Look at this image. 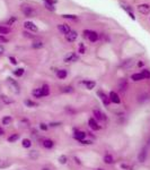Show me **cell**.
<instances>
[{
	"label": "cell",
	"mask_w": 150,
	"mask_h": 170,
	"mask_svg": "<svg viewBox=\"0 0 150 170\" xmlns=\"http://www.w3.org/2000/svg\"><path fill=\"white\" fill-rule=\"evenodd\" d=\"M22 11L26 17H34L36 15V10L33 7L28 6V5H23L22 6Z\"/></svg>",
	"instance_id": "1"
},
{
	"label": "cell",
	"mask_w": 150,
	"mask_h": 170,
	"mask_svg": "<svg viewBox=\"0 0 150 170\" xmlns=\"http://www.w3.org/2000/svg\"><path fill=\"white\" fill-rule=\"evenodd\" d=\"M7 83H8V85L11 87V90L15 92V93H19V85H18V83L15 81V80H13L11 77H8L7 78Z\"/></svg>",
	"instance_id": "2"
},
{
	"label": "cell",
	"mask_w": 150,
	"mask_h": 170,
	"mask_svg": "<svg viewBox=\"0 0 150 170\" xmlns=\"http://www.w3.org/2000/svg\"><path fill=\"white\" fill-rule=\"evenodd\" d=\"M84 34L91 42H96L98 40V34L96 32H94V31H84Z\"/></svg>",
	"instance_id": "3"
},
{
	"label": "cell",
	"mask_w": 150,
	"mask_h": 170,
	"mask_svg": "<svg viewBox=\"0 0 150 170\" xmlns=\"http://www.w3.org/2000/svg\"><path fill=\"white\" fill-rule=\"evenodd\" d=\"M138 11L143 14V15H148L150 13V5L148 3H142V5H139L138 6Z\"/></svg>",
	"instance_id": "4"
},
{
	"label": "cell",
	"mask_w": 150,
	"mask_h": 170,
	"mask_svg": "<svg viewBox=\"0 0 150 170\" xmlns=\"http://www.w3.org/2000/svg\"><path fill=\"white\" fill-rule=\"evenodd\" d=\"M77 37H78V33L76 31H72V29L68 34H65V40L68 42H75L77 40Z\"/></svg>",
	"instance_id": "5"
},
{
	"label": "cell",
	"mask_w": 150,
	"mask_h": 170,
	"mask_svg": "<svg viewBox=\"0 0 150 170\" xmlns=\"http://www.w3.org/2000/svg\"><path fill=\"white\" fill-rule=\"evenodd\" d=\"M78 59H79V57L77 56L75 52H70L68 56H65L64 62H76V61H78Z\"/></svg>",
	"instance_id": "6"
},
{
	"label": "cell",
	"mask_w": 150,
	"mask_h": 170,
	"mask_svg": "<svg viewBox=\"0 0 150 170\" xmlns=\"http://www.w3.org/2000/svg\"><path fill=\"white\" fill-rule=\"evenodd\" d=\"M97 94H98V96L102 99V101H103V103L105 104V106H108L110 104V102H111V100H110V98L104 93V92H102V91H98L97 92Z\"/></svg>",
	"instance_id": "7"
},
{
	"label": "cell",
	"mask_w": 150,
	"mask_h": 170,
	"mask_svg": "<svg viewBox=\"0 0 150 170\" xmlns=\"http://www.w3.org/2000/svg\"><path fill=\"white\" fill-rule=\"evenodd\" d=\"M121 7L126 10V13L130 15V17H131L132 19H135V16H134V14H133V10H132V8H131L129 5H126V3H121Z\"/></svg>",
	"instance_id": "8"
},
{
	"label": "cell",
	"mask_w": 150,
	"mask_h": 170,
	"mask_svg": "<svg viewBox=\"0 0 150 170\" xmlns=\"http://www.w3.org/2000/svg\"><path fill=\"white\" fill-rule=\"evenodd\" d=\"M110 100H111V102H113V103H115V104H119L121 102L118 93H115V92H111V93H110Z\"/></svg>",
	"instance_id": "9"
},
{
	"label": "cell",
	"mask_w": 150,
	"mask_h": 170,
	"mask_svg": "<svg viewBox=\"0 0 150 170\" xmlns=\"http://www.w3.org/2000/svg\"><path fill=\"white\" fill-rule=\"evenodd\" d=\"M88 124H89L90 128L94 129V131H99V129H100V126L97 124V121H96L95 118H90L89 121H88Z\"/></svg>",
	"instance_id": "10"
},
{
	"label": "cell",
	"mask_w": 150,
	"mask_h": 170,
	"mask_svg": "<svg viewBox=\"0 0 150 170\" xmlns=\"http://www.w3.org/2000/svg\"><path fill=\"white\" fill-rule=\"evenodd\" d=\"M24 26L27 28V29H30V31H32V32H37V26L33 23V22H25L24 23Z\"/></svg>",
	"instance_id": "11"
},
{
	"label": "cell",
	"mask_w": 150,
	"mask_h": 170,
	"mask_svg": "<svg viewBox=\"0 0 150 170\" xmlns=\"http://www.w3.org/2000/svg\"><path fill=\"white\" fill-rule=\"evenodd\" d=\"M58 28H59V31L62 32L63 34H68V33L71 31L70 26L67 25V24H60V25H58Z\"/></svg>",
	"instance_id": "12"
},
{
	"label": "cell",
	"mask_w": 150,
	"mask_h": 170,
	"mask_svg": "<svg viewBox=\"0 0 150 170\" xmlns=\"http://www.w3.org/2000/svg\"><path fill=\"white\" fill-rule=\"evenodd\" d=\"M10 161H8L7 159H3V158H0V169H6L8 167H10Z\"/></svg>",
	"instance_id": "13"
},
{
	"label": "cell",
	"mask_w": 150,
	"mask_h": 170,
	"mask_svg": "<svg viewBox=\"0 0 150 170\" xmlns=\"http://www.w3.org/2000/svg\"><path fill=\"white\" fill-rule=\"evenodd\" d=\"M146 158H147V149H142V151L140 152L139 154V161L140 162H145L146 161Z\"/></svg>",
	"instance_id": "14"
},
{
	"label": "cell",
	"mask_w": 150,
	"mask_h": 170,
	"mask_svg": "<svg viewBox=\"0 0 150 170\" xmlns=\"http://www.w3.org/2000/svg\"><path fill=\"white\" fill-rule=\"evenodd\" d=\"M85 137H86L85 132H76V134H75V139L78 141H83V140H85Z\"/></svg>",
	"instance_id": "15"
},
{
	"label": "cell",
	"mask_w": 150,
	"mask_h": 170,
	"mask_svg": "<svg viewBox=\"0 0 150 170\" xmlns=\"http://www.w3.org/2000/svg\"><path fill=\"white\" fill-rule=\"evenodd\" d=\"M32 94H33V96H35V98H37V99H40V98L43 96L41 88H35V90H33V91H32Z\"/></svg>",
	"instance_id": "16"
},
{
	"label": "cell",
	"mask_w": 150,
	"mask_h": 170,
	"mask_svg": "<svg viewBox=\"0 0 150 170\" xmlns=\"http://www.w3.org/2000/svg\"><path fill=\"white\" fill-rule=\"evenodd\" d=\"M0 99H1V101H2L3 103H6V104L14 103V100H13V99H10V98H8L7 95H0Z\"/></svg>",
	"instance_id": "17"
},
{
	"label": "cell",
	"mask_w": 150,
	"mask_h": 170,
	"mask_svg": "<svg viewBox=\"0 0 150 170\" xmlns=\"http://www.w3.org/2000/svg\"><path fill=\"white\" fill-rule=\"evenodd\" d=\"M67 75H68V73H67V70H65V69H60V70H58V72H57V76H58L60 80L65 78V77H67Z\"/></svg>",
	"instance_id": "18"
},
{
	"label": "cell",
	"mask_w": 150,
	"mask_h": 170,
	"mask_svg": "<svg viewBox=\"0 0 150 170\" xmlns=\"http://www.w3.org/2000/svg\"><path fill=\"white\" fill-rule=\"evenodd\" d=\"M94 116H95V118H96L97 120H104V119H105L104 114L100 112L99 110H94Z\"/></svg>",
	"instance_id": "19"
},
{
	"label": "cell",
	"mask_w": 150,
	"mask_h": 170,
	"mask_svg": "<svg viewBox=\"0 0 150 170\" xmlns=\"http://www.w3.org/2000/svg\"><path fill=\"white\" fill-rule=\"evenodd\" d=\"M53 145H54V142L51 141V140H45V141L43 142V146L45 149H52Z\"/></svg>",
	"instance_id": "20"
},
{
	"label": "cell",
	"mask_w": 150,
	"mask_h": 170,
	"mask_svg": "<svg viewBox=\"0 0 150 170\" xmlns=\"http://www.w3.org/2000/svg\"><path fill=\"white\" fill-rule=\"evenodd\" d=\"M85 86H86V88H88V90H93L95 86H96V83L95 82H93V81H85V82H83Z\"/></svg>",
	"instance_id": "21"
},
{
	"label": "cell",
	"mask_w": 150,
	"mask_h": 170,
	"mask_svg": "<svg viewBox=\"0 0 150 170\" xmlns=\"http://www.w3.org/2000/svg\"><path fill=\"white\" fill-rule=\"evenodd\" d=\"M41 90H42V94H43V96H46V95H49V94H50V88H49V85L44 84L42 87H41Z\"/></svg>",
	"instance_id": "22"
},
{
	"label": "cell",
	"mask_w": 150,
	"mask_h": 170,
	"mask_svg": "<svg viewBox=\"0 0 150 170\" xmlns=\"http://www.w3.org/2000/svg\"><path fill=\"white\" fill-rule=\"evenodd\" d=\"M131 78H132V81H134V82H139V81H142V80H143L141 73H139V74H133V75L131 76Z\"/></svg>",
	"instance_id": "23"
},
{
	"label": "cell",
	"mask_w": 150,
	"mask_h": 170,
	"mask_svg": "<svg viewBox=\"0 0 150 170\" xmlns=\"http://www.w3.org/2000/svg\"><path fill=\"white\" fill-rule=\"evenodd\" d=\"M104 161H105V163H107V165H112V163L114 162V159H113L112 155L106 154V155L104 157Z\"/></svg>",
	"instance_id": "24"
},
{
	"label": "cell",
	"mask_w": 150,
	"mask_h": 170,
	"mask_svg": "<svg viewBox=\"0 0 150 170\" xmlns=\"http://www.w3.org/2000/svg\"><path fill=\"white\" fill-rule=\"evenodd\" d=\"M13 121V118L10 116H6L2 118V125H10Z\"/></svg>",
	"instance_id": "25"
},
{
	"label": "cell",
	"mask_w": 150,
	"mask_h": 170,
	"mask_svg": "<svg viewBox=\"0 0 150 170\" xmlns=\"http://www.w3.org/2000/svg\"><path fill=\"white\" fill-rule=\"evenodd\" d=\"M22 145H23L24 147H26V149H28V147L32 146V141L28 140V139H24L23 142H22Z\"/></svg>",
	"instance_id": "26"
},
{
	"label": "cell",
	"mask_w": 150,
	"mask_h": 170,
	"mask_svg": "<svg viewBox=\"0 0 150 170\" xmlns=\"http://www.w3.org/2000/svg\"><path fill=\"white\" fill-rule=\"evenodd\" d=\"M14 75L15 76H18V77L23 76L24 75V69L23 68H17L16 70H14Z\"/></svg>",
	"instance_id": "27"
},
{
	"label": "cell",
	"mask_w": 150,
	"mask_h": 170,
	"mask_svg": "<svg viewBox=\"0 0 150 170\" xmlns=\"http://www.w3.org/2000/svg\"><path fill=\"white\" fill-rule=\"evenodd\" d=\"M61 92H63V93H71V92H73V87L72 86H64V87L61 88Z\"/></svg>",
	"instance_id": "28"
},
{
	"label": "cell",
	"mask_w": 150,
	"mask_h": 170,
	"mask_svg": "<svg viewBox=\"0 0 150 170\" xmlns=\"http://www.w3.org/2000/svg\"><path fill=\"white\" fill-rule=\"evenodd\" d=\"M18 139H19V135H18V134H13L11 136H9V137H8V142H10V143H14V142L17 141Z\"/></svg>",
	"instance_id": "29"
},
{
	"label": "cell",
	"mask_w": 150,
	"mask_h": 170,
	"mask_svg": "<svg viewBox=\"0 0 150 170\" xmlns=\"http://www.w3.org/2000/svg\"><path fill=\"white\" fill-rule=\"evenodd\" d=\"M44 3H45V7H46V9H49V10H51V11H54V10H56V7H54V5H52V3L48 2V1H44Z\"/></svg>",
	"instance_id": "30"
},
{
	"label": "cell",
	"mask_w": 150,
	"mask_h": 170,
	"mask_svg": "<svg viewBox=\"0 0 150 170\" xmlns=\"http://www.w3.org/2000/svg\"><path fill=\"white\" fill-rule=\"evenodd\" d=\"M32 47H33L34 49H40V48L43 47V42H42V41H36V42H34V43L32 44Z\"/></svg>",
	"instance_id": "31"
},
{
	"label": "cell",
	"mask_w": 150,
	"mask_h": 170,
	"mask_svg": "<svg viewBox=\"0 0 150 170\" xmlns=\"http://www.w3.org/2000/svg\"><path fill=\"white\" fill-rule=\"evenodd\" d=\"M30 159H33V160H36V159L38 158V153H37V151H30Z\"/></svg>",
	"instance_id": "32"
},
{
	"label": "cell",
	"mask_w": 150,
	"mask_h": 170,
	"mask_svg": "<svg viewBox=\"0 0 150 170\" xmlns=\"http://www.w3.org/2000/svg\"><path fill=\"white\" fill-rule=\"evenodd\" d=\"M25 104H26L27 107H30V108H33V107H36V106H37V103L33 102L32 100H25Z\"/></svg>",
	"instance_id": "33"
},
{
	"label": "cell",
	"mask_w": 150,
	"mask_h": 170,
	"mask_svg": "<svg viewBox=\"0 0 150 170\" xmlns=\"http://www.w3.org/2000/svg\"><path fill=\"white\" fill-rule=\"evenodd\" d=\"M10 32V29L8 27H6V26H0V34H8Z\"/></svg>",
	"instance_id": "34"
},
{
	"label": "cell",
	"mask_w": 150,
	"mask_h": 170,
	"mask_svg": "<svg viewBox=\"0 0 150 170\" xmlns=\"http://www.w3.org/2000/svg\"><path fill=\"white\" fill-rule=\"evenodd\" d=\"M141 75H142L143 78H150V72L148 69H143L142 73H141Z\"/></svg>",
	"instance_id": "35"
},
{
	"label": "cell",
	"mask_w": 150,
	"mask_h": 170,
	"mask_svg": "<svg viewBox=\"0 0 150 170\" xmlns=\"http://www.w3.org/2000/svg\"><path fill=\"white\" fill-rule=\"evenodd\" d=\"M119 87H120V91H125V88H126V82L123 80V81H121L120 84H119Z\"/></svg>",
	"instance_id": "36"
},
{
	"label": "cell",
	"mask_w": 150,
	"mask_h": 170,
	"mask_svg": "<svg viewBox=\"0 0 150 170\" xmlns=\"http://www.w3.org/2000/svg\"><path fill=\"white\" fill-rule=\"evenodd\" d=\"M16 21H17V18H16L15 16H13V17H10V18L7 21V25H13V24H14Z\"/></svg>",
	"instance_id": "37"
},
{
	"label": "cell",
	"mask_w": 150,
	"mask_h": 170,
	"mask_svg": "<svg viewBox=\"0 0 150 170\" xmlns=\"http://www.w3.org/2000/svg\"><path fill=\"white\" fill-rule=\"evenodd\" d=\"M62 17H63V18L73 19V21H76V19H77V16H75V15H67V14H64V15H62Z\"/></svg>",
	"instance_id": "38"
},
{
	"label": "cell",
	"mask_w": 150,
	"mask_h": 170,
	"mask_svg": "<svg viewBox=\"0 0 150 170\" xmlns=\"http://www.w3.org/2000/svg\"><path fill=\"white\" fill-rule=\"evenodd\" d=\"M67 160H68V159H67L65 155H61L60 158H59V161H60L61 165H65V163H67Z\"/></svg>",
	"instance_id": "39"
},
{
	"label": "cell",
	"mask_w": 150,
	"mask_h": 170,
	"mask_svg": "<svg viewBox=\"0 0 150 170\" xmlns=\"http://www.w3.org/2000/svg\"><path fill=\"white\" fill-rule=\"evenodd\" d=\"M20 125H22V126H25V127H28L30 122H28L27 119H22V120H20Z\"/></svg>",
	"instance_id": "40"
},
{
	"label": "cell",
	"mask_w": 150,
	"mask_h": 170,
	"mask_svg": "<svg viewBox=\"0 0 150 170\" xmlns=\"http://www.w3.org/2000/svg\"><path fill=\"white\" fill-rule=\"evenodd\" d=\"M0 42H5V43H7V42H8V39H7L6 36H3L2 34H0Z\"/></svg>",
	"instance_id": "41"
},
{
	"label": "cell",
	"mask_w": 150,
	"mask_h": 170,
	"mask_svg": "<svg viewBox=\"0 0 150 170\" xmlns=\"http://www.w3.org/2000/svg\"><path fill=\"white\" fill-rule=\"evenodd\" d=\"M40 128L42 129V131H46L48 129V126H46V124H40Z\"/></svg>",
	"instance_id": "42"
},
{
	"label": "cell",
	"mask_w": 150,
	"mask_h": 170,
	"mask_svg": "<svg viewBox=\"0 0 150 170\" xmlns=\"http://www.w3.org/2000/svg\"><path fill=\"white\" fill-rule=\"evenodd\" d=\"M79 47H80L79 52H80V54H85V47H84V44H83V43H80V44H79Z\"/></svg>",
	"instance_id": "43"
},
{
	"label": "cell",
	"mask_w": 150,
	"mask_h": 170,
	"mask_svg": "<svg viewBox=\"0 0 150 170\" xmlns=\"http://www.w3.org/2000/svg\"><path fill=\"white\" fill-rule=\"evenodd\" d=\"M9 60H10V62H11L13 65H17V60H16L14 57H9Z\"/></svg>",
	"instance_id": "44"
},
{
	"label": "cell",
	"mask_w": 150,
	"mask_h": 170,
	"mask_svg": "<svg viewBox=\"0 0 150 170\" xmlns=\"http://www.w3.org/2000/svg\"><path fill=\"white\" fill-rule=\"evenodd\" d=\"M80 142H81V144H85V145H86V144H88V145H89V144H93L91 141H86V140H83V141H80Z\"/></svg>",
	"instance_id": "45"
},
{
	"label": "cell",
	"mask_w": 150,
	"mask_h": 170,
	"mask_svg": "<svg viewBox=\"0 0 150 170\" xmlns=\"http://www.w3.org/2000/svg\"><path fill=\"white\" fill-rule=\"evenodd\" d=\"M43 1H48V2H50V3H52V5H56V3L58 2V0H43Z\"/></svg>",
	"instance_id": "46"
},
{
	"label": "cell",
	"mask_w": 150,
	"mask_h": 170,
	"mask_svg": "<svg viewBox=\"0 0 150 170\" xmlns=\"http://www.w3.org/2000/svg\"><path fill=\"white\" fill-rule=\"evenodd\" d=\"M59 125H60V122H51V124H50L51 127H57V126H59Z\"/></svg>",
	"instance_id": "47"
},
{
	"label": "cell",
	"mask_w": 150,
	"mask_h": 170,
	"mask_svg": "<svg viewBox=\"0 0 150 170\" xmlns=\"http://www.w3.org/2000/svg\"><path fill=\"white\" fill-rule=\"evenodd\" d=\"M3 52H5V48L0 44V56H1V55H3Z\"/></svg>",
	"instance_id": "48"
},
{
	"label": "cell",
	"mask_w": 150,
	"mask_h": 170,
	"mask_svg": "<svg viewBox=\"0 0 150 170\" xmlns=\"http://www.w3.org/2000/svg\"><path fill=\"white\" fill-rule=\"evenodd\" d=\"M3 134H5V131H3V129H2L1 127H0V136H2Z\"/></svg>",
	"instance_id": "49"
},
{
	"label": "cell",
	"mask_w": 150,
	"mask_h": 170,
	"mask_svg": "<svg viewBox=\"0 0 150 170\" xmlns=\"http://www.w3.org/2000/svg\"><path fill=\"white\" fill-rule=\"evenodd\" d=\"M75 160H76V163H78V165H80L81 162H80V160L78 159V158H75Z\"/></svg>",
	"instance_id": "50"
},
{
	"label": "cell",
	"mask_w": 150,
	"mask_h": 170,
	"mask_svg": "<svg viewBox=\"0 0 150 170\" xmlns=\"http://www.w3.org/2000/svg\"><path fill=\"white\" fill-rule=\"evenodd\" d=\"M138 66H139V67H142V66H143V62H142V61H139V62H138Z\"/></svg>",
	"instance_id": "51"
},
{
	"label": "cell",
	"mask_w": 150,
	"mask_h": 170,
	"mask_svg": "<svg viewBox=\"0 0 150 170\" xmlns=\"http://www.w3.org/2000/svg\"><path fill=\"white\" fill-rule=\"evenodd\" d=\"M43 170H49V169H46V168H45V169H43Z\"/></svg>",
	"instance_id": "52"
}]
</instances>
